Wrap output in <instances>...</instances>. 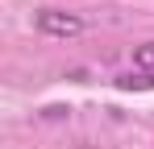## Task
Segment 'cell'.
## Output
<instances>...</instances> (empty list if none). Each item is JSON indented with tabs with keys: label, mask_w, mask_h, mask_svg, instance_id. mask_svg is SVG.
<instances>
[{
	"label": "cell",
	"mask_w": 154,
	"mask_h": 149,
	"mask_svg": "<svg viewBox=\"0 0 154 149\" xmlns=\"http://www.w3.org/2000/svg\"><path fill=\"white\" fill-rule=\"evenodd\" d=\"M117 87H125V91H133V87H154V74H137V79H133V74H121Z\"/></svg>",
	"instance_id": "3957f363"
},
{
	"label": "cell",
	"mask_w": 154,
	"mask_h": 149,
	"mask_svg": "<svg viewBox=\"0 0 154 149\" xmlns=\"http://www.w3.org/2000/svg\"><path fill=\"white\" fill-rule=\"evenodd\" d=\"M133 66H137L142 74H154V42H146V46L133 50Z\"/></svg>",
	"instance_id": "7a4b0ae2"
},
{
	"label": "cell",
	"mask_w": 154,
	"mask_h": 149,
	"mask_svg": "<svg viewBox=\"0 0 154 149\" xmlns=\"http://www.w3.org/2000/svg\"><path fill=\"white\" fill-rule=\"evenodd\" d=\"M33 25H38L46 37H79V33H83V17L63 13V8H42V13L33 17Z\"/></svg>",
	"instance_id": "6da1fadb"
}]
</instances>
